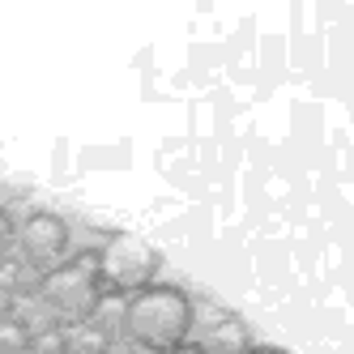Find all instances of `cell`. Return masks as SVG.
I'll return each instance as SVG.
<instances>
[{"label":"cell","instance_id":"cell-3","mask_svg":"<svg viewBox=\"0 0 354 354\" xmlns=\"http://www.w3.org/2000/svg\"><path fill=\"white\" fill-rule=\"evenodd\" d=\"M98 269H103V286L107 295H141L158 282L162 257L158 248H149L141 235H111L107 248H98Z\"/></svg>","mask_w":354,"mask_h":354},{"label":"cell","instance_id":"cell-13","mask_svg":"<svg viewBox=\"0 0 354 354\" xmlns=\"http://www.w3.org/2000/svg\"><path fill=\"white\" fill-rule=\"evenodd\" d=\"M68 354H73V350H68Z\"/></svg>","mask_w":354,"mask_h":354},{"label":"cell","instance_id":"cell-7","mask_svg":"<svg viewBox=\"0 0 354 354\" xmlns=\"http://www.w3.org/2000/svg\"><path fill=\"white\" fill-rule=\"evenodd\" d=\"M35 350V328L21 316L0 320V354H30Z\"/></svg>","mask_w":354,"mask_h":354},{"label":"cell","instance_id":"cell-11","mask_svg":"<svg viewBox=\"0 0 354 354\" xmlns=\"http://www.w3.org/2000/svg\"><path fill=\"white\" fill-rule=\"evenodd\" d=\"M171 354H205V350H201L196 342H188V346H180V350H171Z\"/></svg>","mask_w":354,"mask_h":354},{"label":"cell","instance_id":"cell-4","mask_svg":"<svg viewBox=\"0 0 354 354\" xmlns=\"http://www.w3.org/2000/svg\"><path fill=\"white\" fill-rule=\"evenodd\" d=\"M13 243H17V257L26 261L35 273H47V269H56V265L68 261L73 235H68V222L60 214L39 209V214H30L26 222L17 226V239Z\"/></svg>","mask_w":354,"mask_h":354},{"label":"cell","instance_id":"cell-12","mask_svg":"<svg viewBox=\"0 0 354 354\" xmlns=\"http://www.w3.org/2000/svg\"><path fill=\"white\" fill-rule=\"evenodd\" d=\"M248 354H286V350H273V346H252Z\"/></svg>","mask_w":354,"mask_h":354},{"label":"cell","instance_id":"cell-2","mask_svg":"<svg viewBox=\"0 0 354 354\" xmlns=\"http://www.w3.org/2000/svg\"><path fill=\"white\" fill-rule=\"evenodd\" d=\"M39 299L47 303V312H56L64 324H90L94 312L103 308L107 286L103 269H98V252H77L64 265L47 269L39 282Z\"/></svg>","mask_w":354,"mask_h":354},{"label":"cell","instance_id":"cell-10","mask_svg":"<svg viewBox=\"0 0 354 354\" xmlns=\"http://www.w3.org/2000/svg\"><path fill=\"white\" fill-rule=\"evenodd\" d=\"M13 239H17V222L9 218V209H5V205H0V257H9Z\"/></svg>","mask_w":354,"mask_h":354},{"label":"cell","instance_id":"cell-5","mask_svg":"<svg viewBox=\"0 0 354 354\" xmlns=\"http://www.w3.org/2000/svg\"><path fill=\"white\" fill-rule=\"evenodd\" d=\"M205 354H248L252 350V333H248V324L231 312H218V320L205 328V337L196 342Z\"/></svg>","mask_w":354,"mask_h":354},{"label":"cell","instance_id":"cell-8","mask_svg":"<svg viewBox=\"0 0 354 354\" xmlns=\"http://www.w3.org/2000/svg\"><path fill=\"white\" fill-rule=\"evenodd\" d=\"M73 337V354H107L111 350V333L103 324H77V333H68Z\"/></svg>","mask_w":354,"mask_h":354},{"label":"cell","instance_id":"cell-1","mask_svg":"<svg viewBox=\"0 0 354 354\" xmlns=\"http://www.w3.org/2000/svg\"><path fill=\"white\" fill-rule=\"evenodd\" d=\"M192 324L196 303L188 299V290L171 282H154L124 303V337H129V346H137V354H171L188 346Z\"/></svg>","mask_w":354,"mask_h":354},{"label":"cell","instance_id":"cell-6","mask_svg":"<svg viewBox=\"0 0 354 354\" xmlns=\"http://www.w3.org/2000/svg\"><path fill=\"white\" fill-rule=\"evenodd\" d=\"M39 282H43V273H35L21 257H0V295L30 299V295H39Z\"/></svg>","mask_w":354,"mask_h":354},{"label":"cell","instance_id":"cell-9","mask_svg":"<svg viewBox=\"0 0 354 354\" xmlns=\"http://www.w3.org/2000/svg\"><path fill=\"white\" fill-rule=\"evenodd\" d=\"M68 350H73L68 328L47 324V328H39V333H35V350H30V354H68Z\"/></svg>","mask_w":354,"mask_h":354}]
</instances>
